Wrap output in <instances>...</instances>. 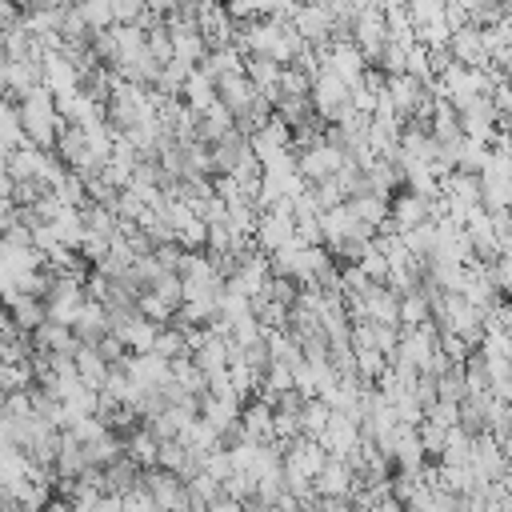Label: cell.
Returning a JSON list of instances; mask_svg holds the SVG:
<instances>
[{"instance_id":"2","label":"cell","mask_w":512,"mask_h":512,"mask_svg":"<svg viewBox=\"0 0 512 512\" xmlns=\"http://www.w3.org/2000/svg\"><path fill=\"white\" fill-rule=\"evenodd\" d=\"M288 20H292V28L304 36V44H312V48L336 40V20H332V8H328L324 0H304Z\"/></svg>"},{"instance_id":"4","label":"cell","mask_w":512,"mask_h":512,"mask_svg":"<svg viewBox=\"0 0 512 512\" xmlns=\"http://www.w3.org/2000/svg\"><path fill=\"white\" fill-rule=\"evenodd\" d=\"M444 8H448V0H404V12L412 20V28H424L432 20H444Z\"/></svg>"},{"instance_id":"5","label":"cell","mask_w":512,"mask_h":512,"mask_svg":"<svg viewBox=\"0 0 512 512\" xmlns=\"http://www.w3.org/2000/svg\"><path fill=\"white\" fill-rule=\"evenodd\" d=\"M376 12H384V16H392V12H404V0H368Z\"/></svg>"},{"instance_id":"1","label":"cell","mask_w":512,"mask_h":512,"mask_svg":"<svg viewBox=\"0 0 512 512\" xmlns=\"http://www.w3.org/2000/svg\"><path fill=\"white\" fill-rule=\"evenodd\" d=\"M60 124H64V116H60V104H56V96H52L48 88H36V92H28V96L20 100V128H24V136H28L36 148L56 144Z\"/></svg>"},{"instance_id":"3","label":"cell","mask_w":512,"mask_h":512,"mask_svg":"<svg viewBox=\"0 0 512 512\" xmlns=\"http://www.w3.org/2000/svg\"><path fill=\"white\" fill-rule=\"evenodd\" d=\"M448 56L452 60H460V64H472V68H488L492 64V48H488V32L480 28V24H464V28H456L452 32V40H448Z\"/></svg>"}]
</instances>
